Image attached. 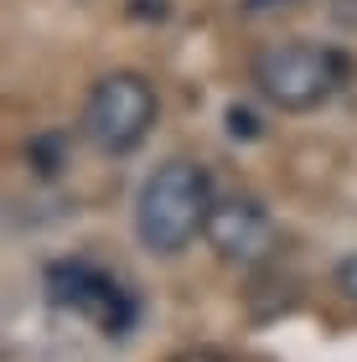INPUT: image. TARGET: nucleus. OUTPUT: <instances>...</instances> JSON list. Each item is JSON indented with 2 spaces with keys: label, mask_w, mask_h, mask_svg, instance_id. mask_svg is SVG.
Instances as JSON below:
<instances>
[{
  "label": "nucleus",
  "mask_w": 357,
  "mask_h": 362,
  "mask_svg": "<svg viewBox=\"0 0 357 362\" xmlns=\"http://www.w3.org/2000/svg\"><path fill=\"white\" fill-rule=\"evenodd\" d=\"M62 140L57 129H47V135H37V140H26V160H31V171L37 176H57L62 166H68V156H62Z\"/></svg>",
  "instance_id": "nucleus-6"
},
{
  "label": "nucleus",
  "mask_w": 357,
  "mask_h": 362,
  "mask_svg": "<svg viewBox=\"0 0 357 362\" xmlns=\"http://www.w3.org/2000/svg\"><path fill=\"white\" fill-rule=\"evenodd\" d=\"M156 114H160V98H156V83L145 73H129V68H115L104 73L99 83L88 88L83 98V140L93 145L99 156H135L156 129Z\"/></svg>",
  "instance_id": "nucleus-3"
},
{
  "label": "nucleus",
  "mask_w": 357,
  "mask_h": 362,
  "mask_svg": "<svg viewBox=\"0 0 357 362\" xmlns=\"http://www.w3.org/2000/svg\"><path fill=\"white\" fill-rule=\"evenodd\" d=\"M249 83L264 98L269 109L280 114H311L321 104H332L347 83V52L327 42H269L264 52H254L249 62Z\"/></svg>",
  "instance_id": "nucleus-2"
},
{
  "label": "nucleus",
  "mask_w": 357,
  "mask_h": 362,
  "mask_svg": "<svg viewBox=\"0 0 357 362\" xmlns=\"http://www.w3.org/2000/svg\"><path fill=\"white\" fill-rule=\"evenodd\" d=\"M47 300L68 316L88 321L99 337H129L140 321V300L119 274H109L93 259H57L47 264Z\"/></svg>",
  "instance_id": "nucleus-4"
},
{
  "label": "nucleus",
  "mask_w": 357,
  "mask_h": 362,
  "mask_svg": "<svg viewBox=\"0 0 357 362\" xmlns=\"http://www.w3.org/2000/svg\"><path fill=\"white\" fill-rule=\"evenodd\" d=\"M166 362H233L223 347H182V352H171Z\"/></svg>",
  "instance_id": "nucleus-8"
},
{
  "label": "nucleus",
  "mask_w": 357,
  "mask_h": 362,
  "mask_svg": "<svg viewBox=\"0 0 357 362\" xmlns=\"http://www.w3.org/2000/svg\"><path fill=\"white\" fill-rule=\"evenodd\" d=\"M228 135H233V140H254V135H259V119H254L249 109L233 104V109H228Z\"/></svg>",
  "instance_id": "nucleus-7"
},
{
  "label": "nucleus",
  "mask_w": 357,
  "mask_h": 362,
  "mask_svg": "<svg viewBox=\"0 0 357 362\" xmlns=\"http://www.w3.org/2000/svg\"><path fill=\"white\" fill-rule=\"evenodd\" d=\"M274 6H290V0H243V11H254V16L259 11H274Z\"/></svg>",
  "instance_id": "nucleus-10"
},
{
  "label": "nucleus",
  "mask_w": 357,
  "mask_h": 362,
  "mask_svg": "<svg viewBox=\"0 0 357 362\" xmlns=\"http://www.w3.org/2000/svg\"><path fill=\"white\" fill-rule=\"evenodd\" d=\"M202 238H207V249H213L223 264L254 269V264H264V259L274 254L280 223L269 218V207L259 202V197H218Z\"/></svg>",
  "instance_id": "nucleus-5"
},
{
  "label": "nucleus",
  "mask_w": 357,
  "mask_h": 362,
  "mask_svg": "<svg viewBox=\"0 0 357 362\" xmlns=\"http://www.w3.org/2000/svg\"><path fill=\"white\" fill-rule=\"evenodd\" d=\"M336 290H342L347 300H357V254H347L342 264H336Z\"/></svg>",
  "instance_id": "nucleus-9"
},
{
  "label": "nucleus",
  "mask_w": 357,
  "mask_h": 362,
  "mask_svg": "<svg viewBox=\"0 0 357 362\" xmlns=\"http://www.w3.org/2000/svg\"><path fill=\"white\" fill-rule=\"evenodd\" d=\"M213 176H207L202 160L171 156L140 181L135 192V238L145 254L156 259H176L187 254L192 243L207 233V218H213Z\"/></svg>",
  "instance_id": "nucleus-1"
}]
</instances>
